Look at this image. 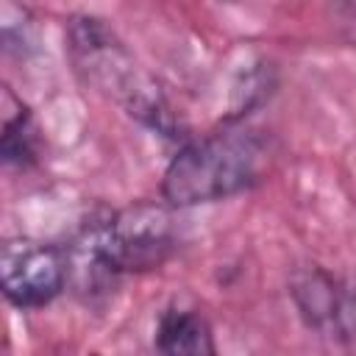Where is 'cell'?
Returning a JSON list of instances; mask_svg holds the SVG:
<instances>
[{
    "mask_svg": "<svg viewBox=\"0 0 356 356\" xmlns=\"http://www.w3.org/2000/svg\"><path fill=\"white\" fill-rule=\"evenodd\" d=\"M267 159L270 145L264 134L248 125H222L214 134L186 142L170 159L161 195L178 209L234 197L261 181Z\"/></svg>",
    "mask_w": 356,
    "mask_h": 356,
    "instance_id": "6da1fadb",
    "label": "cell"
},
{
    "mask_svg": "<svg viewBox=\"0 0 356 356\" xmlns=\"http://www.w3.org/2000/svg\"><path fill=\"white\" fill-rule=\"evenodd\" d=\"M67 50L75 72L97 92L122 103L139 122L175 136V117L159 83L136 64L120 36L97 17H75L67 28Z\"/></svg>",
    "mask_w": 356,
    "mask_h": 356,
    "instance_id": "7a4b0ae2",
    "label": "cell"
},
{
    "mask_svg": "<svg viewBox=\"0 0 356 356\" xmlns=\"http://www.w3.org/2000/svg\"><path fill=\"white\" fill-rule=\"evenodd\" d=\"M0 284L17 309H42L70 284L67 248L36 239H6L0 250Z\"/></svg>",
    "mask_w": 356,
    "mask_h": 356,
    "instance_id": "3957f363",
    "label": "cell"
},
{
    "mask_svg": "<svg viewBox=\"0 0 356 356\" xmlns=\"http://www.w3.org/2000/svg\"><path fill=\"white\" fill-rule=\"evenodd\" d=\"M156 348L170 356H211L217 353L209 320L184 306H170L161 312L156 325Z\"/></svg>",
    "mask_w": 356,
    "mask_h": 356,
    "instance_id": "277c9868",
    "label": "cell"
},
{
    "mask_svg": "<svg viewBox=\"0 0 356 356\" xmlns=\"http://www.w3.org/2000/svg\"><path fill=\"white\" fill-rule=\"evenodd\" d=\"M0 156L8 167L28 170L42 156V128L36 125L31 108L14 97V92L3 89V134H0Z\"/></svg>",
    "mask_w": 356,
    "mask_h": 356,
    "instance_id": "5b68a950",
    "label": "cell"
},
{
    "mask_svg": "<svg viewBox=\"0 0 356 356\" xmlns=\"http://www.w3.org/2000/svg\"><path fill=\"white\" fill-rule=\"evenodd\" d=\"M337 284H339V278L331 275L328 270L317 267V264L295 270V275L289 281V295H292V303H295L298 314L303 317V323L309 328L328 334L331 309H334V298H337Z\"/></svg>",
    "mask_w": 356,
    "mask_h": 356,
    "instance_id": "8992f818",
    "label": "cell"
},
{
    "mask_svg": "<svg viewBox=\"0 0 356 356\" xmlns=\"http://www.w3.org/2000/svg\"><path fill=\"white\" fill-rule=\"evenodd\" d=\"M328 334L337 337L345 348L356 350V275L339 278V284H337Z\"/></svg>",
    "mask_w": 356,
    "mask_h": 356,
    "instance_id": "52a82bcc",
    "label": "cell"
}]
</instances>
